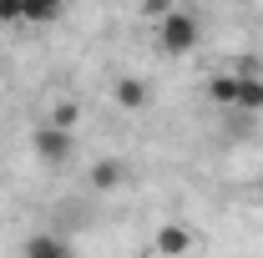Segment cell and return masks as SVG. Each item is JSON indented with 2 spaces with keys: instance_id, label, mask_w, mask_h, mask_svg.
Instances as JSON below:
<instances>
[{
  "instance_id": "cell-4",
  "label": "cell",
  "mask_w": 263,
  "mask_h": 258,
  "mask_svg": "<svg viewBox=\"0 0 263 258\" xmlns=\"http://www.w3.org/2000/svg\"><path fill=\"white\" fill-rule=\"evenodd\" d=\"M91 193H111V188H122L127 182V162L122 157H101V162H91Z\"/></svg>"
},
{
  "instance_id": "cell-2",
  "label": "cell",
  "mask_w": 263,
  "mask_h": 258,
  "mask_svg": "<svg viewBox=\"0 0 263 258\" xmlns=\"http://www.w3.org/2000/svg\"><path fill=\"white\" fill-rule=\"evenodd\" d=\"M31 152L41 167H66V162L76 157V142H71V132H56V127H41L31 132Z\"/></svg>"
},
{
  "instance_id": "cell-3",
  "label": "cell",
  "mask_w": 263,
  "mask_h": 258,
  "mask_svg": "<svg viewBox=\"0 0 263 258\" xmlns=\"http://www.w3.org/2000/svg\"><path fill=\"white\" fill-rule=\"evenodd\" d=\"M193 228H182V223H167V228H157V253L162 258H187L193 253Z\"/></svg>"
},
{
  "instance_id": "cell-8",
  "label": "cell",
  "mask_w": 263,
  "mask_h": 258,
  "mask_svg": "<svg viewBox=\"0 0 263 258\" xmlns=\"http://www.w3.org/2000/svg\"><path fill=\"white\" fill-rule=\"evenodd\" d=\"M238 106L243 112H263V81L258 76H238Z\"/></svg>"
},
{
  "instance_id": "cell-11",
  "label": "cell",
  "mask_w": 263,
  "mask_h": 258,
  "mask_svg": "<svg viewBox=\"0 0 263 258\" xmlns=\"http://www.w3.org/2000/svg\"><path fill=\"white\" fill-rule=\"evenodd\" d=\"M15 21H26V5L21 0H0V26H15Z\"/></svg>"
},
{
  "instance_id": "cell-5",
  "label": "cell",
  "mask_w": 263,
  "mask_h": 258,
  "mask_svg": "<svg viewBox=\"0 0 263 258\" xmlns=\"http://www.w3.org/2000/svg\"><path fill=\"white\" fill-rule=\"evenodd\" d=\"M26 258H76V253H71V243L56 238V233H31L26 238Z\"/></svg>"
},
{
  "instance_id": "cell-1",
  "label": "cell",
  "mask_w": 263,
  "mask_h": 258,
  "mask_svg": "<svg viewBox=\"0 0 263 258\" xmlns=\"http://www.w3.org/2000/svg\"><path fill=\"white\" fill-rule=\"evenodd\" d=\"M197 35H202V21H197L193 10H182V5H172L162 15V26H157V46H162L167 56H187L197 46Z\"/></svg>"
},
{
  "instance_id": "cell-7",
  "label": "cell",
  "mask_w": 263,
  "mask_h": 258,
  "mask_svg": "<svg viewBox=\"0 0 263 258\" xmlns=\"http://www.w3.org/2000/svg\"><path fill=\"white\" fill-rule=\"evenodd\" d=\"M208 97L218 101V106H238V76H233V71H218V76L208 81Z\"/></svg>"
},
{
  "instance_id": "cell-6",
  "label": "cell",
  "mask_w": 263,
  "mask_h": 258,
  "mask_svg": "<svg viewBox=\"0 0 263 258\" xmlns=\"http://www.w3.org/2000/svg\"><path fill=\"white\" fill-rule=\"evenodd\" d=\"M147 101H152L147 81H137V76H122V81H117V106H127V112H142Z\"/></svg>"
},
{
  "instance_id": "cell-10",
  "label": "cell",
  "mask_w": 263,
  "mask_h": 258,
  "mask_svg": "<svg viewBox=\"0 0 263 258\" xmlns=\"http://www.w3.org/2000/svg\"><path fill=\"white\" fill-rule=\"evenodd\" d=\"M46 127L71 132V127H76V101H56V106H51V117H46Z\"/></svg>"
},
{
  "instance_id": "cell-9",
  "label": "cell",
  "mask_w": 263,
  "mask_h": 258,
  "mask_svg": "<svg viewBox=\"0 0 263 258\" xmlns=\"http://www.w3.org/2000/svg\"><path fill=\"white\" fill-rule=\"evenodd\" d=\"M26 21L31 26H51V21H61V5L56 0H31L26 5Z\"/></svg>"
}]
</instances>
